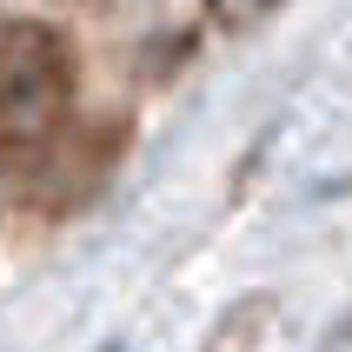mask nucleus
<instances>
[{"mask_svg":"<svg viewBox=\"0 0 352 352\" xmlns=\"http://www.w3.org/2000/svg\"><path fill=\"white\" fill-rule=\"evenodd\" d=\"M67 47L47 27H7L0 34V140L47 133L67 107Z\"/></svg>","mask_w":352,"mask_h":352,"instance_id":"f257e3e1","label":"nucleus"},{"mask_svg":"<svg viewBox=\"0 0 352 352\" xmlns=\"http://www.w3.org/2000/svg\"><path fill=\"white\" fill-rule=\"evenodd\" d=\"M266 326H273V299H266V293H253V299H239L233 313H226V319L213 326L206 352H259Z\"/></svg>","mask_w":352,"mask_h":352,"instance_id":"f03ea898","label":"nucleus"}]
</instances>
